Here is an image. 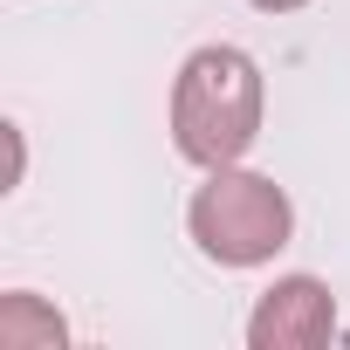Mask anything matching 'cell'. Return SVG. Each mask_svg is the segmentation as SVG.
<instances>
[{"mask_svg":"<svg viewBox=\"0 0 350 350\" xmlns=\"http://www.w3.org/2000/svg\"><path fill=\"white\" fill-rule=\"evenodd\" d=\"M62 343H69V323L42 295H28V288L0 295V350H62Z\"/></svg>","mask_w":350,"mask_h":350,"instance_id":"277c9868","label":"cell"},{"mask_svg":"<svg viewBox=\"0 0 350 350\" xmlns=\"http://www.w3.org/2000/svg\"><path fill=\"white\" fill-rule=\"evenodd\" d=\"M329 336H336V295L316 275H282L275 288H261V302L247 316L254 350H316Z\"/></svg>","mask_w":350,"mask_h":350,"instance_id":"3957f363","label":"cell"},{"mask_svg":"<svg viewBox=\"0 0 350 350\" xmlns=\"http://www.w3.org/2000/svg\"><path fill=\"white\" fill-rule=\"evenodd\" d=\"M247 8H261V14H295V8H309V0H247Z\"/></svg>","mask_w":350,"mask_h":350,"instance_id":"5b68a950","label":"cell"},{"mask_svg":"<svg viewBox=\"0 0 350 350\" xmlns=\"http://www.w3.org/2000/svg\"><path fill=\"white\" fill-rule=\"evenodd\" d=\"M261 117H268V83L247 49L206 42L179 62V76H172V144L186 165L200 172L241 165L261 137Z\"/></svg>","mask_w":350,"mask_h":350,"instance_id":"6da1fadb","label":"cell"},{"mask_svg":"<svg viewBox=\"0 0 350 350\" xmlns=\"http://www.w3.org/2000/svg\"><path fill=\"white\" fill-rule=\"evenodd\" d=\"M186 227H193V247L213 268H261V261H275L288 247L295 206H288V193L268 179V172L220 165V172H206V186L193 193Z\"/></svg>","mask_w":350,"mask_h":350,"instance_id":"7a4b0ae2","label":"cell"}]
</instances>
